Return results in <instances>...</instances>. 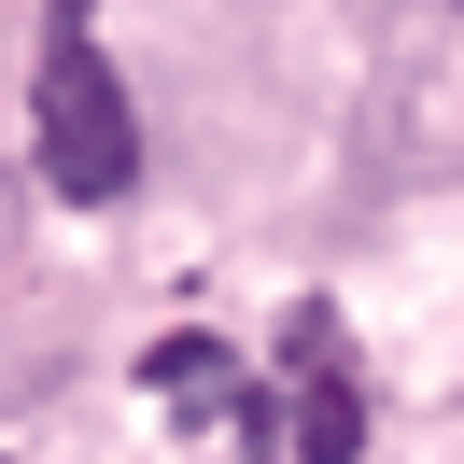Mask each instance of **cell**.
Segmentation results:
<instances>
[{"instance_id":"obj_1","label":"cell","mask_w":464,"mask_h":464,"mask_svg":"<svg viewBox=\"0 0 464 464\" xmlns=\"http://www.w3.org/2000/svg\"><path fill=\"white\" fill-rule=\"evenodd\" d=\"M99 0H43V71H29V141H43V183L71 211H113L141 183V113H127V71L99 57L85 29Z\"/></svg>"},{"instance_id":"obj_2","label":"cell","mask_w":464,"mask_h":464,"mask_svg":"<svg viewBox=\"0 0 464 464\" xmlns=\"http://www.w3.org/2000/svg\"><path fill=\"white\" fill-rule=\"evenodd\" d=\"M141 380H155L169 408H226V394H239V380H226V338H155Z\"/></svg>"},{"instance_id":"obj_3","label":"cell","mask_w":464,"mask_h":464,"mask_svg":"<svg viewBox=\"0 0 464 464\" xmlns=\"http://www.w3.org/2000/svg\"><path fill=\"white\" fill-rule=\"evenodd\" d=\"M295 450H310V464H352V450H366V394H352V380H310V408H295Z\"/></svg>"},{"instance_id":"obj_4","label":"cell","mask_w":464,"mask_h":464,"mask_svg":"<svg viewBox=\"0 0 464 464\" xmlns=\"http://www.w3.org/2000/svg\"><path fill=\"white\" fill-rule=\"evenodd\" d=\"M450 14H464V0H450Z\"/></svg>"}]
</instances>
